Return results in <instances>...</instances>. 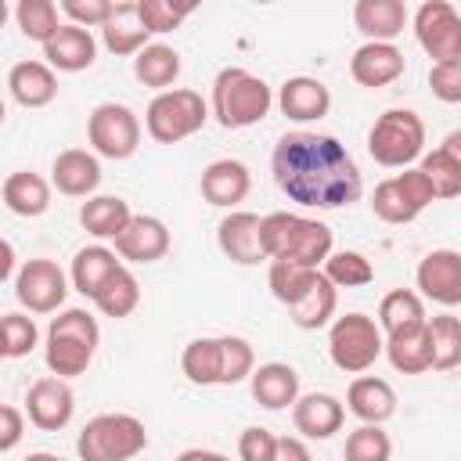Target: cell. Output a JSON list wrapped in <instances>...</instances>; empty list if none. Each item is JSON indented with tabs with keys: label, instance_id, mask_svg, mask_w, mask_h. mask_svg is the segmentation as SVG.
Returning <instances> with one entry per match:
<instances>
[{
	"label": "cell",
	"instance_id": "6da1fadb",
	"mask_svg": "<svg viewBox=\"0 0 461 461\" xmlns=\"http://www.w3.org/2000/svg\"><path fill=\"white\" fill-rule=\"evenodd\" d=\"M270 173L281 194L306 209H342L364 191L360 166L349 148L331 133L292 130L277 137L270 155Z\"/></svg>",
	"mask_w": 461,
	"mask_h": 461
},
{
	"label": "cell",
	"instance_id": "7a4b0ae2",
	"mask_svg": "<svg viewBox=\"0 0 461 461\" xmlns=\"http://www.w3.org/2000/svg\"><path fill=\"white\" fill-rule=\"evenodd\" d=\"M331 227L321 220H310L303 212H267L259 216V245L267 259L299 263L321 270V263L331 256Z\"/></svg>",
	"mask_w": 461,
	"mask_h": 461
},
{
	"label": "cell",
	"instance_id": "3957f363",
	"mask_svg": "<svg viewBox=\"0 0 461 461\" xmlns=\"http://www.w3.org/2000/svg\"><path fill=\"white\" fill-rule=\"evenodd\" d=\"M97 342H101V328L94 321V313L79 310V306H68L61 310L50 328H47V346H43V360H47V371L54 378H76L90 367L94 353H97Z\"/></svg>",
	"mask_w": 461,
	"mask_h": 461
},
{
	"label": "cell",
	"instance_id": "277c9868",
	"mask_svg": "<svg viewBox=\"0 0 461 461\" xmlns=\"http://www.w3.org/2000/svg\"><path fill=\"white\" fill-rule=\"evenodd\" d=\"M270 104H274L270 86L259 76H252L249 68L227 65V68L216 72L209 112L216 115V122L223 130H245V126L263 122L267 112H270Z\"/></svg>",
	"mask_w": 461,
	"mask_h": 461
},
{
	"label": "cell",
	"instance_id": "5b68a950",
	"mask_svg": "<svg viewBox=\"0 0 461 461\" xmlns=\"http://www.w3.org/2000/svg\"><path fill=\"white\" fill-rule=\"evenodd\" d=\"M148 447V429L140 418L108 411L83 425L76 439L79 461H133Z\"/></svg>",
	"mask_w": 461,
	"mask_h": 461
},
{
	"label": "cell",
	"instance_id": "8992f818",
	"mask_svg": "<svg viewBox=\"0 0 461 461\" xmlns=\"http://www.w3.org/2000/svg\"><path fill=\"white\" fill-rule=\"evenodd\" d=\"M367 151L385 169H411L425 155V122L411 108H389L367 130Z\"/></svg>",
	"mask_w": 461,
	"mask_h": 461
},
{
	"label": "cell",
	"instance_id": "52a82bcc",
	"mask_svg": "<svg viewBox=\"0 0 461 461\" xmlns=\"http://www.w3.org/2000/svg\"><path fill=\"white\" fill-rule=\"evenodd\" d=\"M205 119H209V104L202 101L198 90H187V86H173V90L155 94L148 112H144L148 137L158 144H176V140L198 133L205 126Z\"/></svg>",
	"mask_w": 461,
	"mask_h": 461
},
{
	"label": "cell",
	"instance_id": "ba28073f",
	"mask_svg": "<svg viewBox=\"0 0 461 461\" xmlns=\"http://www.w3.org/2000/svg\"><path fill=\"white\" fill-rule=\"evenodd\" d=\"M328 357L346 375H364L382 357V331L367 313L335 317L328 328Z\"/></svg>",
	"mask_w": 461,
	"mask_h": 461
},
{
	"label": "cell",
	"instance_id": "9c48e42d",
	"mask_svg": "<svg viewBox=\"0 0 461 461\" xmlns=\"http://www.w3.org/2000/svg\"><path fill=\"white\" fill-rule=\"evenodd\" d=\"M86 140H90L94 155L122 162L140 148V119L133 115V108L104 101L86 119Z\"/></svg>",
	"mask_w": 461,
	"mask_h": 461
},
{
	"label": "cell",
	"instance_id": "30bf717a",
	"mask_svg": "<svg viewBox=\"0 0 461 461\" xmlns=\"http://www.w3.org/2000/svg\"><path fill=\"white\" fill-rule=\"evenodd\" d=\"M432 202H436V198H432L429 180H425L418 169H403V173H396V176H389V180H382V184L375 187V194H371V212H375L382 223L400 227V223L418 220Z\"/></svg>",
	"mask_w": 461,
	"mask_h": 461
},
{
	"label": "cell",
	"instance_id": "8fae6325",
	"mask_svg": "<svg viewBox=\"0 0 461 461\" xmlns=\"http://www.w3.org/2000/svg\"><path fill=\"white\" fill-rule=\"evenodd\" d=\"M414 36L418 47L436 61L461 58V14L447 0H425L414 11Z\"/></svg>",
	"mask_w": 461,
	"mask_h": 461
},
{
	"label": "cell",
	"instance_id": "7c38bea8",
	"mask_svg": "<svg viewBox=\"0 0 461 461\" xmlns=\"http://www.w3.org/2000/svg\"><path fill=\"white\" fill-rule=\"evenodd\" d=\"M14 295L29 313H54L68 295V277L54 259H29L14 277Z\"/></svg>",
	"mask_w": 461,
	"mask_h": 461
},
{
	"label": "cell",
	"instance_id": "4fadbf2b",
	"mask_svg": "<svg viewBox=\"0 0 461 461\" xmlns=\"http://www.w3.org/2000/svg\"><path fill=\"white\" fill-rule=\"evenodd\" d=\"M72 411H76V396H72V385L65 378L47 375V378L32 382L29 393H25V414L43 432L65 429L72 421Z\"/></svg>",
	"mask_w": 461,
	"mask_h": 461
},
{
	"label": "cell",
	"instance_id": "5bb4252c",
	"mask_svg": "<svg viewBox=\"0 0 461 461\" xmlns=\"http://www.w3.org/2000/svg\"><path fill=\"white\" fill-rule=\"evenodd\" d=\"M414 277L425 299L447 310L461 303V252L457 249H432L429 256H421Z\"/></svg>",
	"mask_w": 461,
	"mask_h": 461
},
{
	"label": "cell",
	"instance_id": "9a60e30c",
	"mask_svg": "<svg viewBox=\"0 0 461 461\" xmlns=\"http://www.w3.org/2000/svg\"><path fill=\"white\" fill-rule=\"evenodd\" d=\"M169 252V227L158 216L133 212L130 223L115 234V256L130 263H155Z\"/></svg>",
	"mask_w": 461,
	"mask_h": 461
},
{
	"label": "cell",
	"instance_id": "2e32d148",
	"mask_svg": "<svg viewBox=\"0 0 461 461\" xmlns=\"http://www.w3.org/2000/svg\"><path fill=\"white\" fill-rule=\"evenodd\" d=\"M216 245L220 252L230 259V263H241V267H256L263 263V245H259V216L256 212H245V209H230L220 227H216Z\"/></svg>",
	"mask_w": 461,
	"mask_h": 461
},
{
	"label": "cell",
	"instance_id": "e0dca14e",
	"mask_svg": "<svg viewBox=\"0 0 461 461\" xmlns=\"http://www.w3.org/2000/svg\"><path fill=\"white\" fill-rule=\"evenodd\" d=\"M249 187H252V173L241 158H216L202 169V180H198L202 198L220 209H234L238 202H245Z\"/></svg>",
	"mask_w": 461,
	"mask_h": 461
},
{
	"label": "cell",
	"instance_id": "ac0fdd59",
	"mask_svg": "<svg viewBox=\"0 0 461 461\" xmlns=\"http://www.w3.org/2000/svg\"><path fill=\"white\" fill-rule=\"evenodd\" d=\"M349 76L367 90L389 86L403 76V50L396 43H360L349 58Z\"/></svg>",
	"mask_w": 461,
	"mask_h": 461
},
{
	"label": "cell",
	"instance_id": "d6986e66",
	"mask_svg": "<svg viewBox=\"0 0 461 461\" xmlns=\"http://www.w3.org/2000/svg\"><path fill=\"white\" fill-rule=\"evenodd\" d=\"M50 184L68 194V198H90L101 184V162L94 151H83V148H65L54 155V166H50Z\"/></svg>",
	"mask_w": 461,
	"mask_h": 461
},
{
	"label": "cell",
	"instance_id": "ffe728a7",
	"mask_svg": "<svg viewBox=\"0 0 461 461\" xmlns=\"http://www.w3.org/2000/svg\"><path fill=\"white\" fill-rule=\"evenodd\" d=\"M418 173L429 180L432 198L450 202L461 194V130L447 133V140L439 148H432L429 155H421Z\"/></svg>",
	"mask_w": 461,
	"mask_h": 461
},
{
	"label": "cell",
	"instance_id": "44dd1931",
	"mask_svg": "<svg viewBox=\"0 0 461 461\" xmlns=\"http://www.w3.org/2000/svg\"><path fill=\"white\" fill-rule=\"evenodd\" d=\"M277 108L292 122H317L331 108V90L313 76H292L277 90Z\"/></svg>",
	"mask_w": 461,
	"mask_h": 461
},
{
	"label": "cell",
	"instance_id": "7402d4cb",
	"mask_svg": "<svg viewBox=\"0 0 461 461\" xmlns=\"http://www.w3.org/2000/svg\"><path fill=\"white\" fill-rule=\"evenodd\" d=\"M342 421H346V407L331 393H306L292 403V425L306 439H328L342 429Z\"/></svg>",
	"mask_w": 461,
	"mask_h": 461
},
{
	"label": "cell",
	"instance_id": "603a6c76",
	"mask_svg": "<svg viewBox=\"0 0 461 461\" xmlns=\"http://www.w3.org/2000/svg\"><path fill=\"white\" fill-rule=\"evenodd\" d=\"M43 58L50 68L58 72H83L94 65L97 58V40L90 36V29H79V25H58V32L43 43Z\"/></svg>",
	"mask_w": 461,
	"mask_h": 461
},
{
	"label": "cell",
	"instance_id": "cb8c5ba5",
	"mask_svg": "<svg viewBox=\"0 0 461 461\" xmlns=\"http://www.w3.org/2000/svg\"><path fill=\"white\" fill-rule=\"evenodd\" d=\"M249 385H252V400L267 411H285L299 400V371L292 364H281V360L252 367Z\"/></svg>",
	"mask_w": 461,
	"mask_h": 461
},
{
	"label": "cell",
	"instance_id": "d4e9b609",
	"mask_svg": "<svg viewBox=\"0 0 461 461\" xmlns=\"http://www.w3.org/2000/svg\"><path fill=\"white\" fill-rule=\"evenodd\" d=\"M346 407L353 418H360L364 425H382L396 414V389L385 378L375 375H360L349 382L346 389Z\"/></svg>",
	"mask_w": 461,
	"mask_h": 461
},
{
	"label": "cell",
	"instance_id": "484cf974",
	"mask_svg": "<svg viewBox=\"0 0 461 461\" xmlns=\"http://www.w3.org/2000/svg\"><path fill=\"white\" fill-rule=\"evenodd\" d=\"M407 4L403 0H357L353 4V25L367 36V43H393L407 25Z\"/></svg>",
	"mask_w": 461,
	"mask_h": 461
},
{
	"label": "cell",
	"instance_id": "4316f807",
	"mask_svg": "<svg viewBox=\"0 0 461 461\" xmlns=\"http://www.w3.org/2000/svg\"><path fill=\"white\" fill-rule=\"evenodd\" d=\"M7 90L22 108H47L58 97V76L47 61H18L7 72Z\"/></svg>",
	"mask_w": 461,
	"mask_h": 461
},
{
	"label": "cell",
	"instance_id": "83f0119b",
	"mask_svg": "<svg viewBox=\"0 0 461 461\" xmlns=\"http://www.w3.org/2000/svg\"><path fill=\"white\" fill-rule=\"evenodd\" d=\"M382 353L389 357L393 371H400V375H425V371H432V349H429L425 324L396 331V335H385L382 339Z\"/></svg>",
	"mask_w": 461,
	"mask_h": 461
},
{
	"label": "cell",
	"instance_id": "f1b7e54d",
	"mask_svg": "<svg viewBox=\"0 0 461 461\" xmlns=\"http://www.w3.org/2000/svg\"><path fill=\"white\" fill-rule=\"evenodd\" d=\"M0 194H4V205H7L14 216H25V220L43 216V212L50 209V184H47L40 173H32V169L11 173V176L4 180V187H0Z\"/></svg>",
	"mask_w": 461,
	"mask_h": 461
},
{
	"label": "cell",
	"instance_id": "f546056e",
	"mask_svg": "<svg viewBox=\"0 0 461 461\" xmlns=\"http://www.w3.org/2000/svg\"><path fill=\"white\" fill-rule=\"evenodd\" d=\"M180 371L194 385H223V335L191 339L180 353Z\"/></svg>",
	"mask_w": 461,
	"mask_h": 461
},
{
	"label": "cell",
	"instance_id": "4dcf8cb0",
	"mask_svg": "<svg viewBox=\"0 0 461 461\" xmlns=\"http://www.w3.org/2000/svg\"><path fill=\"white\" fill-rule=\"evenodd\" d=\"M130 202H122L119 194H94L79 205V223L86 234L101 238V241H115V234L130 223Z\"/></svg>",
	"mask_w": 461,
	"mask_h": 461
},
{
	"label": "cell",
	"instance_id": "1f68e13d",
	"mask_svg": "<svg viewBox=\"0 0 461 461\" xmlns=\"http://www.w3.org/2000/svg\"><path fill=\"white\" fill-rule=\"evenodd\" d=\"M122 263L115 259V252L112 249H104V245H86V249H79L76 256H72V270H68V281H72V288L79 292V295H86V299H94L97 295V288L119 270Z\"/></svg>",
	"mask_w": 461,
	"mask_h": 461
},
{
	"label": "cell",
	"instance_id": "d6a6232c",
	"mask_svg": "<svg viewBox=\"0 0 461 461\" xmlns=\"http://www.w3.org/2000/svg\"><path fill=\"white\" fill-rule=\"evenodd\" d=\"M133 76L137 83L151 86V90H173L176 76H180V54L169 43H148L144 50L133 54Z\"/></svg>",
	"mask_w": 461,
	"mask_h": 461
},
{
	"label": "cell",
	"instance_id": "836d02e7",
	"mask_svg": "<svg viewBox=\"0 0 461 461\" xmlns=\"http://www.w3.org/2000/svg\"><path fill=\"white\" fill-rule=\"evenodd\" d=\"M378 331L382 339L385 335H396V331H407V328H418L425 324V306H421V295L411 292V288H393L382 295L378 303Z\"/></svg>",
	"mask_w": 461,
	"mask_h": 461
},
{
	"label": "cell",
	"instance_id": "e575fe53",
	"mask_svg": "<svg viewBox=\"0 0 461 461\" xmlns=\"http://www.w3.org/2000/svg\"><path fill=\"white\" fill-rule=\"evenodd\" d=\"M101 36H104V47L119 58L126 54H137L148 47V32L137 25V0H119L115 11H112V22L101 25Z\"/></svg>",
	"mask_w": 461,
	"mask_h": 461
},
{
	"label": "cell",
	"instance_id": "d590c367",
	"mask_svg": "<svg viewBox=\"0 0 461 461\" xmlns=\"http://www.w3.org/2000/svg\"><path fill=\"white\" fill-rule=\"evenodd\" d=\"M335 292H339V288H331V281H328L324 274H317L313 288L288 310V313H292V324L303 328V331H317V328L331 324V317H335V303H339Z\"/></svg>",
	"mask_w": 461,
	"mask_h": 461
},
{
	"label": "cell",
	"instance_id": "8d00e7d4",
	"mask_svg": "<svg viewBox=\"0 0 461 461\" xmlns=\"http://www.w3.org/2000/svg\"><path fill=\"white\" fill-rule=\"evenodd\" d=\"M429 349H432V371H454L461 364V321L454 313L425 317Z\"/></svg>",
	"mask_w": 461,
	"mask_h": 461
},
{
	"label": "cell",
	"instance_id": "74e56055",
	"mask_svg": "<svg viewBox=\"0 0 461 461\" xmlns=\"http://www.w3.org/2000/svg\"><path fill=\"white\" fill-rule=\"evenodd\" d=\"M321 270L313 267H299V263H281V259H270V270H267V285H270V295L281 303V306H295L317 281Z\"/></svg>",
	"mask_w": 461,
	"mask_h": 461
},
{
	"label": "cell",
	"instance_id": "f35d334b",
	"mask_svg": "<svg viewBox=\"0 0 461 461\" xmlns=\"http://www.w3.org/2000/svg\"><path fill=\"white\" fill-rule=\"evenodd\" d=\"M137 303H140V285H137V277L126 270V267H119L101 288H97V295H94V306L104 313V317H130L133 310H137Z\"/></svg>",
	"mask_w": 461,
	"mask_h": 461
},
{
	"label": "cell",
	"instance_id": "ab89813d",
	"mask_svg": "<svg viewBox=\"0 0 461 461\" xmlns=\"http://www.w3.org/2000/svg\"><path fill=\"white\" fill-rule=\"evenodd\" d=\"M321 274L331 281V288H364L375 281V267L364 252H353V249H342V252H331L324 263H321Z\"/></svg>",
	"mask_w": 461,
	"mask_h": 461
},
{
	"label": "cell",
	"instance_id": "60d3db41",
	"mask_svg": "<svg viewBox=\"0 0 461 461\" xmlns=\"http://www.w3.org/2000/svg\"><path fill=\"white\" fill-rule=\"evenodd\" d=\"M14 22L25 40H36L40 47L58 32V4L54 0H22L14 7Z\"/></svg>",
	"mask_w": 461,
	"mask_h": 461
},
{
	"label": "cell",
	"instance_id": "b9f144b4",
	"mask_svg": "<svg viewBox=\"0 0 461 461\" xmlns=\"http://www.w3.org/2000/svg\"><path fill=\"white\" fill-rule=\"evenodd\" d=\"M40 342V328L29 313H4L0 317V357H29Z\"/></svg>",
	"mask_w": 461,
	"mask_h": 461
},
{
	"label": "cell",
	"instance_id": "7bdbcfd3",
	"mask_svg": "<svg viewBox=\"0 0 461 461\" xmlns=\"http://www.w3.org/2000/svg\"><path fill=\"white\" fill-rule=\"evenodd\" d=\"M342 457L346 461H389L393 457V439L382 425H360L346 436Z\"/></svg>",
	"mask_w": 461,
	"mask_h": 461
},
{
	"label": "cell",
	"instance_id": "ee69618b",
	"mask_svg": "<svg viewBox=\"0 0 461 461\" xmlns=\"http://www.w3.org/2000/svg\"><path fill=\"white\" fill-rule=\"evenodd\" d=\"M187 14H194V4H173V0H137V25L155 32H173Z\"/></svg>",
	"mask_w": 461,
	"mask_h": 461
},
{
	"label": "cell",
	"instance_id": "f6af8a7d",
	"mask_svg": "<svg viewBox=\"0 0 461 461\" xmlns=\"http://www.w3.org/2000/svg\"><path fill=\"white\" fill-rule=\"evenodd\" d=\"M256 367V353L249 346V339L241 335H223V385H238L252 375Z\"/></svg>",
	"mask_w": 461,
	"mask_h": 461
},
{
	"label": "cell",
	"instance_id": "bcb514c9",
	"mask_svg": "<svg viewBox=\"0 0 461 461\" xmlns=\"http://www.w3.org/2000/svg\"><path fill=\"white\" fill-rule=\"evenodd\" d=\"M112 11H115L112 0H61V14H68V25H79V29L108 25Z\"/></svg>",
	"mask_w": 461,
	"mask_h": 461
},
{
	"label": "cell",
	"instance_id": "7dc6e473",
	"mask_svg": "<svg viewBox=\"0 0 461 461\" xmlns=\"http://www.w3.org/2000/svg\"><path fill=\"white\" fill-rule=\"evenodd\" d=\"M429 86H432V94L443 104H457L461 101V58H454V61H432Z\"/></svg>",
	"mask_w": 461,
	"mask_h": 461
},
{
	"label": "cell",
	"instance_id": "c3c4849f",
	"mask_svg": "<svg viewBox=\"0 0 461 461\" xmlns=\"http://www.w3.org/2000/svg\"><path fill=\"white\" fill-rule=\"evenodd\" d=\"M274 450H277V436L263 425H249L238 436V457L241 461H274Z\"/></svg>",
	"mask_w": 461,
	"mask_h": 461
},
{
	"label": "cell",
	"instance_id": "681fc988",
	"mask_svg": "<svg viewBox=\"0 0 461 461\" xmlns=\"http://www.w3.org/2000/svg\"><path fill=\"white\" fill-rule=\"evenodd\" d=\"M22 436H25V418H22V411L11 407V403H0V454L14 450V447L22 443Z\"/></svg>",
	"mask_w": 461,
	"mask_h": 461
},
{
	"label": "cell",
	"instance_id": "f907efd6",
	"mask_svg": "<svg viewBox=\"0 0 461 461\" xmlns=\"http://www.w3.org/2000/svg\"><path fill=\"white\" fill-rule=\"evenodd\" d=\"M274 461H310V450L299 436H277V450Z\"/></svg>",
	"mask_w": 461,
	"mask_h": 461
},
{
	"label": "cell",
	"instance_id": "816d5d0a",
	"mask_svg": "<svg viewBox=\"0 0 461 461\" xmlns=\"http://www.w3.org/2000/svg\"><path fill=\"white\" fill-rule=\"evenodd\" d=\"M176 461H230L227 454H220V450H202V447H191V450H184Z\"/></svg>",
	"mask_w": 461,
	"mask_h": 461
},
{
	"label": "cell",
	"instance_id": "f5cc1de1",
	"mask_svg": "<svg viewBox=\"0 0 461 461\" xmlns=\"http://www.w3.org/2000/svg\"><path fill=\"white\" fill-rule=\"evenodd\" d=\"M14 274V245L0 238V281H7Z\"/></svg>",
	"mask_w": 461,
	"mask_h": 461
},
{
	"label": "cell",
	"instance_id": "db71d44e",
	"mask_svg": "<svg viewBox=\"0 0 461 461\" xmlns=\"http://www.w3.org/2000/svg\"><path fill=\"white\" fill-rule=\"evenodd\" d=\"M25 461H65V457H58V454H47V450H36V454H29Z\"/></svg>",
	"mask_w": 461,
	"mask_h": 461
},
{
	"label": "cell",
	"instance_id": "11a10c76",
	"mask_svg": "<svg viewBox=\"0 0 461 461\" xmlns=\"http://www.w3.org/2000/svg\"><path fill=\"white\" fill-rule=\"evenodd\" d=\"M7 14H11V7L0 0V29H4V22H7Z\"/></svg>",
	"mask_w": 461,
	"mask_h": 461
},
{
	"label": "cell",
	"instance_id": "9f6ffc18",
	"mask_svg": "<svg viewBox=\"0 0 461 461\" xmlns=\"http://www.w3.org/2000/svg\"><path fill=\"white\" fill-rule=\"evenodd\" d=\"M4 119H7V108H4V97H0V126H4Z\"/></svg>",
	"mask_w": 461,
	"mask_h": 461
},
{
	"label": "cell",
	"instance_id": "6f0895ef",
	"mask_svg": "<svg viewBox=\"0 0 461 461\" xmlns=\"http://www.w3.org/2000/svg\"><path fill=\"white\" fill-rule=\"evenodd\" d=\"M0 360H4V357H0Z\"/></svg>",
	"mask_w": 461,
	"mask_h": 461
}]
</instances>
